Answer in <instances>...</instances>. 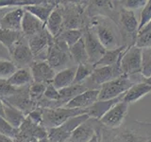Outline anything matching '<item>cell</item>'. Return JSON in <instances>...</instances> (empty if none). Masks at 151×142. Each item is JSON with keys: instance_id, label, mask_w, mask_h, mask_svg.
<instances>
[{"instance_id": "obj_1", "label": "cell", "mask_w": 151, "mask_h": 142, "mask_svg": "<svg viewBox=\"0 0 151 142\" xmlns=\"http://www.w3.org/2000/svg\"><path fill=\"white\" fill-rule=\"evenodd\" d=\"M96 33L101 45L105 47L106 50H111L120 47L121 41L123 40L122 32L119 26L113 21V19L108 16H93L91 19V27Z\"/></svg>"}, {"instance_id": "obj_2", "label": "cell", "mask_w": 151, "mask_h": 142, "mask_svg": "<svg viewBox=\"0 0 151 142\" xmlns=\"http://www.w3.org/2000/svg\"><path fill=\"white\" fill-rule=\"evenodd\" d=\"M42 125L46 130L59 127L69 118L87 114V109H70L66 107L42 108Z\"/></svg>"}, {"instance_id": "obj_3", "label": "cell", "mask_w": 151, "mask_h": 142, "mask_svg": "<svg viewBox=\"0 0 151 142\" xmlns=\"http://www.w3.org/2000/svg\"><path fill=\"white\" fill-rule=\"evenodd\" d=\"M72 61L69 46L59 36L54 37L47 53L46 62L56 72L67 68V64Z\"/></svg>"}, {"instance_id": "obj_4", "label": "cell", "mask_w": 151, "mask_h": 142, "mask_svg": "<svg viewBox=\"0 0 151 142\" xmlns=\"http://www.w3.org/2000/svg\"><path fill=\"white\" fill-rule=\"evenodd\" d=\"M133 82L129 77L122 75L112 80L102 84L99 88V101H110L124 95L132 85Z\"/></svg>"}, {"instance_id": "obj_5", "label": "cell", "mask_w": 151, "mask_h": 142, "mask_svg": "<svg viewBox=\"0 0 151 142\" xmlns=\"http://www.w3.org/2000/svg\"><path fill=\"white\" fill-rule=\"evenodd\" d=\"M119 67L122 75L127 76V77L141 74L142 49L137 47L135 45L127 46V49L121 57Z\"/></svg>"}, {"instance_id": "obj_6", "label": "cell", "mask_w": 151, "mask_h": 142, "mask_svg": "<svg viewBox=\"0 0 151 142\" xmlns=\"http://www.w3.org/2000/svg\"><path fill=\"white\" fill-rule=\"evenodd\" d=\"M89 118L87 114L71 117L59 127L47 130V138L49 142H66L77 128Z\"/></svg>"}, {"instance_id": "obj_7", "label": "cell", "mask_w": 151, "mask_h": 142, "mask_svg": "<svg viewBox=\"0 0 151 142\" xmlns=\"http://www.w3.org/2000/svg\"><path fill=\"white\" fill-rule=\"evenodd\" d=\"M120 76H122V73L120 71L119 64L94 67L89 79L85 80L83 83L88 90L99 89L102 84L120 77Z\"/></svg>"}, {"instance_id": "obj_8", "label": "cell", "mask_w": 151, "mask_h": 142, "mask_svg": "<svg viewBox=\"0 0 151 142\" xmlns=\"http://www.w3.org/2000/svg\"><path fill=\"white\" fill-rule=\"evenodd\" d=\"M11 61L19 68H29L34 62V55L28 46V38L24 35L9 51Z\"/></svg>"}, {"instance_id": "obj_9", "label": "cell", "mask_w": 151, "mask_h": 142, "mask_svg": "<svg viewBox=\"0 0 151 142\" xmlns=\"http://www.w3.org/2000/svg\"><path fill=\"white\" fill-rule=\"evenodd\" d=\"M129 104L127 102L121 101L117 102L115 105H113L110 110H109L105 115L103 116L99 122L101 123L103 127L107 128V129L114 130L120 128L123 123H124L126 117L129 113Z\"/></svg>"}, {"instance_id": "obj_10", "label": "cell", "mask_w": 151, "mask_h": 142, "mask_svg": "<svg viewBox=\"0 0 151 142\" xmlns=\"http://www.w3.org/2000/svg\"><path fill=\"white\" fill-rule=\"evenodd\" d=\"M53 38L45 27L39 33L28 38V46L34 55L35 61H46L48 49Z\"/></svg>"}, {"instance_id": "obj_11", "label": "cell", "mask_w": 151, "mask_h": 142, "mask_svg": "<svg viewBox=\"0 0 151 142\" xmlns=\"http://www.w3.org/2000/svg\"><path fill=\"white\" fill-rule=\"evenodd\" d=\"M82 31L85 47H86V51L89 57V63L93 65L105 54L106 49L101 45L96 33L90 27L84 26Z\"/></svg>"}, {"instance_id": "obj_12", "label": "cell", "mask_w": 151, "mask_h": 142, "mask_svg": "<svg viewBox=\"0 0 151 142\" xmlns=\"http://www.w3.org/2000/svg\"><path fill=\"white\" fill-rule=\"evenodd\" d=\"M117 25L121 30L123 39L127 34L129 35L130 38H133V40H136L139 30V22L133 11H129L120 6V9H118Z\"/></svg>"}, {"instance_id": "obj_13", "label": "cell", "mask_w": 151, "mask_h": 142, "mask_svg": "<svg viewBox=\"0 0 151 142\" xmlns=\"http://www.w3.org/2000/svg\"><path fill=\"white\" fill-rule=\"evenodd\" d=\"M101 127V123L96 120L89 117L87 120L81 123L73 134L71 135L70 142H89L94 135L97 134Z\"/></svg>"}, {"instance_id": "obj_14", "label": "cell", "mask_w": 151, "mask_h": 142, "mask_svg": "<svg viewBox=\"0 0 151 142\" xmlns=\"http://www.w3.org/2000/svg\"><path fill=\"white\" fill-rule=\"evenodd\" d=\"M28 87L29 86L17 88L15 94H13L12 97L8 98L7 99H4L9 104H12V106L17 108L18 110L23 112L26 116L37 108V104L33 102L29 97Z\"/></svg>"}, {"instance_id": "obj_15", "label": "cell", "mask_w": 151, "mask_h": 142, "mask_svg": "<svg viewBox=\"0 0 151 142\" xmlns=\"http://www.w3.org/2000/svg\"><path fill=\"white\" fill-rule=\"evenodd\" d=\"M29 69L32 74L33 82L45 84L52 83L57 73L46 61H34Z\"/></svg>"}, {"instance_id": "obj_16", "label": "cell", "mask_w": 151, "mask_h": 142, "mask_svg": "<svg viewBox=\"0 0 151 142\" xmlns=\"http://www.w3.org/2000/svg\"><path fill=\"white\" fill-rule=\"evenodd\" d=\"M24 13L25 9L23 7L15 8L12 11L7 12L0 18V30L21 31Z\"/></svg>"}, {"instance_id": "obj_17", "label": "cell", "mask_w": 151, "mask_h": 142, "mask_svg": "<svg viewBox=\"0 0 151 142\" xmlns=\"http://www.w3.org/2000/svg\"><path fill=\"white\" fill-rule=\"evenodd\" d=\"M98 96L99 89H89L71 99L64 107L70 109H88L98 101Z\"/></svg>"}, {"instance_id": "obj_18", "label": "cell", "mask_w": 151, "mask_h": 142, "mask_svg": "<svg viewBox=\"0 0 151 142\" xmlns=\"http://www.w3.org/2000/svg\"><path fill=\"white\" fill-rule=\"evenodd\" d=\"M58 2H41V1H35L33 4L27 5L23 7V9L26 12H30L38 19H40L42 22L47 21V19L50 16L52 12L54 11L55 8L58 6Z\"/></svg>"}, {"instance_id": "obj_19", "label": "cell", "mask_w": 151, "mask_h": 142, "mask_svg": "<svg viewBox=\"0 0 151 142\" xmlns=\"http://www.w3.org/2000/svg\"><path fill=\"white\" fill-rule=\"evenodd\" d=\"M45 28V23L42 22L30 12H26L24 13L21 31L27 38H29L37 34Z\"/></svg>"}, {"instance_id": "obj_20", "label": "cell", "mask_w": 151, "mask_h": 142, "mask_svg": "<svg viewBox=\"0 0 151 142\" xmlns=\"http://www.w3.org/2000/svg\"><path fill=\"white\" fill-rule=\"evenodd\" d=\"M124 95L116 99H110V101H99L98 99L96 102H94L92 106H90L87 109V115L89 116V117L99 121L113 105H115L117 102L122 101L123 98H124Z\"/></svg>"}, {"instance_id": "obj_21", "label": "cell", "mask_w": 151, "mask_h": 142, "mask_svg": "<svg viewBox=\"0 0 151 142\" xmlns=\"http://www.w3.org/2000/svg\"><path fill=\"white\" fill-rule=\"evenodd\" d=\"M45 27L52 37H57L63 30V16L60 4L55 8V9L45 24Z\"/></svg>"}, {"instance_id": "obj_22", "label": "cell", "mask_w": 151, "mask_h": 142, "mask_svg": "<svg viewBox=\"0 0 151 142\" xmlns=\"http://www.w3.org/2000/svg\"><path fill=\"white\" fill-rule=\"evenodd\" d=\"M151 92V85L145 83L144 82L134 83L132 86L125 93L123 101L127 102V104L134 103L138 101L139 99L144 98L147 94Z\"/></svg>"}, {"instance_id": "obj_23", "label": "cell", "mask_w": 151, "mask_h": 142, "mask_svg": "<svg viewBox=\"0 0 151 142\" xmlns=\"http://www.w3.org/2000/svg\"><path fill=\"white\" fill-rule=\"evenodd\" d=\"M76 71H77V65L70 66V67L59 71L56 73L53 80H52V84L58 90L70 86L74 83Z\"/></svg>"}, {"instance_id": "obj_24", "label": "cell", "mask_w": 151, "mask_h": 142, "mask_svg": "<svg viewBox=\"0 0 151 142\" xmlns=\"http://www.w3.org/2000/svg\"><path fill=\"white\" fill-rule=\"evenodd\" d=\"M3 106H4V118L6 120L9 124L15 129H19L24 122H25L27 116L18 110L17 108L12 106L6 101H3Z\"/></svg>"}, {"instance_id": "obj_25", "label": "cell", "mask_w": 151, "mask_h": 142, "mask_svg": "<svg viewBox=\"0 0 151 142\" xmlns=\"http://www.w3.org/2000/svg\"><path fill=\"white\" fill-rule=\"evenodd\" d=\"M8 82L14 88L29 86L33 83L31 71L29 68H19L8 79Z\"/></svg>"}, {"instance_id": "obj_26", "label": "cell", "mask_w": 151, "mask_h": 142, "mask_svg": "<svg viewBox=\"0 0 151 142\" xmlns=\"http://www.w3.org/2000/svg\"><path fill=\"white\" fill-rule=\"evenodd\" d=\"M127 49V46H122L115 49L106 50L105 54L103 55L102 58L96 64H93V68L100 67V66H111V65L119 64L121 57Z\"/></svg>"}, {"instance_id": "obj_27", "label": "cell", "mask_w": 151, "mask_h": 142, "mask_svg": "<svg viewBox=\"0 0 151 142\" xmlns=\"http://www.w3.org/2000/svg\"><path fill=\"white\" fill-rule=\"evenodd\" d=\"M69 52L71 57H72V60L75 63H77V65L90 64L83 37L78 42L76 43L75 45L69 47Z\"/></svg>"}, {"instance_id": "obj_28", "label": "cell", "mask_w": 151, "mask_h": 142, "mask_svg": "<svg viewBox=\"0 0 151 142\" xmlns=\"http://www.w3.org/2000/svg\"><path fill=\"white\" fill-rule=\"evenodd\" d=\"M87 87L85 86L84 83L81 84H72L68 87H65L61 90H59L60 92V102L61 106L64 107L71 99H73L75 97H77L78 95L83 93L86 91Z\"/></svg>"}, {"instance_id": "obj_29", "label": "cell", "mask_w": 151, "mask_h": 142, "mask_svg": "<svg viewBox=\"0 0 151 142\" xmlns=\"http://www.w3.org/2000/svg\"><path fill=\"white\" fill-rule=\"evenodd\" d=\"M24 36L22 31H12L6 30H0V43L11 51L14 45Z\"/></svg>"}, {"instance_id": "obj_30", "label": "cell", "mask_w": 151, "mask_h": 142, "mask_svg": "<svg viewBox=\"0 0 151 142\" xmlns=\"http://www.w3.org/2000/svg\"><path fill=\"white\" fill-rule=\"evenodd\" d=\"M58 36L70 47L83 37V31L82 30H63Z\"/></svg>"}, {"instance_id": "obj_31", "label": "cell", "mask_w": 151, "mask_h": 142, "mask_svg": "<svg viewBox=\"0 0 151 142\" xmlns=\"http://www.w3.org/2000/svg\"><path fill=\"white\" fill-rule=\"evenodd\" d=\"M93 65L91 64H78L73 84L83 83L85 80L89 79V77L93 73Z\"/></svg>"}, {"instance_id": "obj_32", "label": "cell", "mask_w": 151, "mask_h": 142, "mask_svg": "<svg viewBox=\"0 0 151 142\" xmlns=\"http://www.w3.org/2000/svg\"><path fill=\"white\" fill-rule=\"evenodd\" d=\"M45 83H35L33 82L29 87H28V92H29V97L31 99V101L33 102H35L37 104L38 107V102H39L41 99L44 97V94L46 88Z\"/></svg>"}, {"instance_id": "obj_33", "label": "cell", "mask_w": 151, "mask_h": 142, "mask_svg": "<svg viewBox=\"0 0 151 142\" xmlns=\"http://www.w3.org/2000/svg\"><path fill=\"white\" fill-rule=\"evenodd\" d=\"M144 78L151 77V49H142V70Z\"/></svg>"}, {"instance_id": "obj_34", "label": "cell", "mask_w": 151, "mask_h": 142, "mask_svg": "<svg viewBox=\"0 0 151 142\" xmlns=\"http://www.w3.org/2000/svg\"><path fill=\"white\" fill-rule=\"evenodd\" d=\"M0 134L11 137L15 141L19 135V129H15L3 117H0Z\"/></svg>"}, {"instance_id": "obj_35", "label": "cell", "mask_w": 151, "mask_h": 142, "mask_svg": "<svg viewBox=\"0 0 151 142\" xmlns=\"http://www.w3.org/2000/svg\"><path fill=\"white\" fill-rule=\"evenodd\" d=\"M17 69L12 61H0V79H9Z\"/></svg>"}, {"instance_id": "obj_36", "label": "cell", "mask_w": 151, "mask_h": 142, "mask_svg": "<svg viewBox=\"0 0 151 142\" xmlns=\"http://www.w3.org/2000/svg\"><path fill=\"white\" fill-rule=\"evenodd\" d=\"M17 88L12 87L9 83L8 79H0V99H7L8 98L12 97L13 94H15Z\"/></svg>"}, {"instance_id": "obj_37", "label": "cell", "mask_w": 151, "mask_h": 142, "mask_svg": "<svg viewBox=\"0 0 151 142\" xmlns=\"http://www.w3.org/2000/svg\"><path fill=\"white\" fill-rule=\"evenodd\" d=\"M150 21H151V0H148V1H146V4L145 5V7L141 12L138 32L141 30H143Z\"/></svg>"}, {"instance_id": "obj_38", "label": "cell", "mask_w": 151, "mask_h": 142, "mask_svg": "<svg viewBox=\"0 0 151 142\" xmlns=\"http://www.w3.org/2000/svg\"><path fill=\"white\" fill-rule=\"evenodd\" d=\"M134 45L141 49H151V30L137 35Z\"/></svg>"}, {"instance_id": "obj_39", "label": "cell", "mask_w": 151, "mask_h": 142, "mask_svg": "<svg viewBox=\"0 0 151 142\" xmlns=\"http://www.w3.org/2000/svg\"><path fill=\"white\" fill-rule=\"evenodd\" d=\"M42 98L49 101H59L60 102V92H59V90L52 84V83H50L46 85L44 97Z\"/></svg>"}, {"instance_id": "obj_40", "label": "cell", "mask_w": 151, "mask_h": 142, "mask_svg": "<svg viewBox=\"0 0 151 142\" xmlns=\"http://www.w3.org/2000/svg\"><path fill=\"white\" fill-rule=\"evenodd\" d=\"M119 3L121 7L135 12L136 9L144 8L146 1L145 0H126V1H120Z\"/></svg>"}, {"instance_id": "obj_41", "label": "cell", "mask_w": 151, "mask_h": 142, "mask_svg": "<svg viewBox=\"0 0 151 142\" xmlns=\"http://www.w3.org/2000/svg\"><path fill=\"white\" fill-rule=\"evenodd\" d=\"M0 61H11V53L1 43H0Z\"/></svg>"}, {"instance_id": "obj_42", "label": "cell", "mask_w": 151, "mask_h": 142, "mask_svg": "<svg viewBox=\"0 0 151 142\" xmlns=\"http://www.w3.org/2000/svg\"><path fill=\"white\" fill-rule=\"evenodd\" d=\"M150 30H151V21L143 28V30H141L138 32V34H140V33H143V32H145V31H150Z\"/></svg>"}, {"instance_id": "obj_43", "label": "cell", "mask_w": 151, "mask_h": 142, "mask_svg": "<svg viewBox=\"0 0 151 142\" xmlns=\"http://www.w3.org/2000/svg\"><path fill=\"white\" fill-rule=\"evenodd\" d=\"M0 117H4V106H3V101L0 99Z\"/></svg>"}, {"instance_id": "obj_44", "label": "cell", "mask_w": 151, "mask_h": 142, "mask_svg": "<svg viewBox=\"0 0 151 142\" xmlns=\"http://www.w3.org/2000/svg\"><path fill=\"white\" fill-rule=\"evenodd\" d=\"M101 128V127H100ZM99 130H100V129H99ZM99 132V131H98ZM98 132H97V134L96 135H93V138L91 139V140H90L89 142H99V135H98Z\"/></svg>"}, {"instance_id": "obj_45", "label": "cell", "mask_w": 151, "mask_h": 142, "mask_svg": "<svg viewBox=\"0 0 151 142\" xmlns=\"http://www.w3.org/2000/svg\"><path fill=\"white\" fill-rule=\"evenodd\" d=\"M143 82L144 83H147V84H149V85H151V77H149V78H144V80H143Z\"/></svg>"}, {"instance_id": "obj_46", "label": "cell", "mask_w": 151, "mask_h": 142, "mask_svg": "<svg viewBox=\"0 0 151 142\" xmlns=\"http://www.w3.org/2000/svg\"><path fill=\"white\" fill-rule=\"evenodd\" d=\"M39 142H49V140H48V138H47V137H45V138H44V139L39 140Z\"/></svg>"}, {"instance_id": "obj_47", "label": "cell", "mask_w": 151, "mask_h": 142, "mask_svg": "<svg viewBox=\"0 0 151 142\" xmlns=\"http://www.w3.org/2000/svg\"><path fill=\"white\" fill-rule=\"evenodd\" d=\"M66 142H70V141H69V140H68V141H66Z\"/></svg>"}]
</instances>
